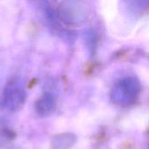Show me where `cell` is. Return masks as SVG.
I'll return each mask as SVG.
<instances>
[{"instance_id": "cell-1", "label": "cell", "mask_w": 149, "mask_h": 149, "mask_svg": "<svg viewBox=\"0 0 149 149\" xmlns=\"http://www.w3.org/2000/svg\"><path fill=\"white\" fill-rule=\"evenodd\" d=\"M24 91L22 85L13 81L8 85L4 93V105L10 111L18 110L24 102Z\"/></svg>"}, {"instance_id": "cell-2", "label": "cell", "mask_w": 149, "mask_h": 149, "mask_svg": "<svg viewBox=\"0 0 149 149\" xmlns=\"http://www.w3.org/2000/svg\"><path fill=\"white\" fill-rule=\"evenodd\" d=\"M65 5V18L72 24L84 22L88 16V8L84 0H67Z\"/></svg>"}, {"instance_id": "cell-3", "label": "cell", "mask_w": 149, "mask_h": 149, "mask_svg": "<svg viewBox=\"0 0 149 149\" xmlns=\"http://www.w3.org/2000/svg\"><path fill=\"white\" fill-rule=\"evenodd\" d=\"M53 110V100L49 96L43 97L36 104V111L39 116H47Z\"/></svg>"}, {"instance_id": "cell-4", "label": "cell", "mask_w": 149, "mask_h": 149, "mask_svg": "<svg viewBox=\"0 0 149 149\" xmlns=\"http://www.w3.org/2000/svg\"><path fill=\"white\" fill-rule=\"evenodd\" d=\"M126 5L134 14H141L149 9V0H125Z\"/></svg>"}]
</instances>
